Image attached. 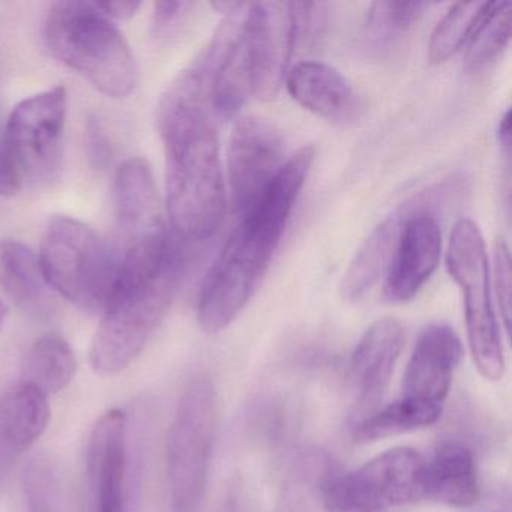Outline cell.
Segmentation results:
<instances>
[{
	"label": "cell",
	"mask_w": 512,
	"mask_h": 512,
	"mask_svg": "<svg viewBox=\"0 0 512 512\" xmlns=\"http://www.w3.org/2000/svg\"><path fill=\"white\" fill-rule=\"evenodd\" d=\"M487 2H458L437 23L428 43V61L443 64L469 41Z\"/></svg>",
	"instance_id": "25"
},
{
	"label": "cell",
	"mask_w": 512,
	"mask_h": 512,
	"mask_svg": "<svg viewBox=\"0 0 512 512\" xmlns=\"http://www.w3.org/2000/svg\"><path fill=\"white\" fill-rule=\"evenodd\" d=\"M313 160L311 146L299 149L284 161L257 202L239 215L200 290L197 316L203 331H224L250 302L280 245Z\"/></svg>",
	"instance_id": "2"
},
{
	"label": "cell",
	"mask_w": 512,
	"mask_h": 512,
	"mask_svg": "<svg viewBox=\"0 0 512 512\" xmlns=\"http://www.w3.org/2000/svg\"><path fill=\"white\" fill-rule=\"evenodd\" d=\"M65 119L64 86L26 98L11 113L0 148L22 176L23 184H44L58 175Z\"/></svg>",
	"instance_id": "9"
},
{
	"label": "cell",
	"mask_w": 512,
	"mask_h": 512,
	"mask_svg": "<svg viewBox=\"0 0 512 512\" xmlns=\"http://www.w3.org/2000/svg\"><path fill=\"white\" fill-rule=\"evenodd\" d=\"M284 83L299 106L326 121L347 124L361 115V98L346 77L331 65L299 62L287 71Z\"/></svg>",
	"instance_id": "16"
},
{
	"label": "cell",
	"mask_w": 512,
	"mask_h": 512,
	"mask_svg": "<svg viewBox=\"0 0 512 512\" xmlns=\"http://www.w3.org/2000/svg\"><path fill=\"white\" fill-rule=\"evenodd\" d=\"M127 430V415L118 409L104 413L92 430L88 475L97 512H130Z\"/></svg>",
	"instance_id": "13"
},
{
	"label": "cell",
	"mask_w": 512,
	"mask_h": 512,
	"mask_svg": "<svg viewBox=\"0 0 512 512\" xmlns=\"http://www.w3.org/2000/svg\"><path fill=\"white\" fill-rule=\"evenodd\" d=\"M493 262L494 289L499 299L500 316L508 331L511 317V257L508 245L503 239H496L494 242Z\"/></svg>",
	"instance_id": "27"
},
{
	"label": "cell",
	"mask_w": 512,
	"mask_h": 512,
	"mask_svg": "<svg viewBox=\"0 0 512 512\" xmlns=\"http://www.w3.org/2000/svg\"><path fill=\"white\" fill-rule=\"evenodd\" d=\"M442 412L443 406L439 404L419 403L401 397L365 416L356 427L353 437L359 443L377 442L386 437L430 427L439 421Z\"/></svg>",
	"instance_id": "23"
},
{
	"label": "cell",
	"mask_w": 512,
	"mask_h": 512,
	"mask_svg": "<svg viewBox=\"0 0 512 512\" xmlns=\"http://www.w3.org/2000/svg\"><path fill=\"white\" fill-rule=\"evenodd\" d=\"M193 7L191 2H157L152 17L155 37L169 38L175 34Z\"/></svg>",
	"instance_id": "28"
},
{
	"label": "cell",
	"mask_w": 512,
	"mask_h": 512,
	"mask_svg": "<svg viewBox=\"0 0 512 512\" xmlns=\"http://www.w3.org/2000/svg\"><path fill=\"white\" fill-rule=\"evenodd\" d=\"M479 497L478 473L472 451L458 442L443 443L427 464L425 499L467 508Z\"/></svg>",
	"instance_id": "20"
},
{
	"label": "cell",
	"mask_w": 512,
	"mask_h": 512,
	"mask_svg": "<svg viewBox=\"0 0 512 512\" xmlns=\"http://www.w3.org/2000/svg\"><path fill=\"white\" fill-rule=\"evenodd\" d=\"M113 205L125 245L163 229L154 172L145 158H131L119 167Z\"/></svg>",
	"instance_id": "17"
},
{
	"label": "cell",
	"mask_w": 512,
	"mask_h": 512,
	"mask_svg": "<svg viewBox=\"0 0 512 512\" xmlns=\"http://www.w3.org/2000/svg\"><path fill=\"white\" fill-rule=\"evenodd\" d=\"M422 2H376L367 14V38L376 47L391 46L400 40L424 14Z\"/></svg>",
	"instance_id": "26"
},
{
	"label": "cell",
	"mask_w": 512,
	"mask_h": 512,
	"mask_svg": "<svg viewBox=\"0 0 512 512\" xmlns=\"http://www.w3.org/2000/svg\"><path fill=\"white\" fill-rule=\"evenodd\" d=\"M463 355V344L454 329L442 323L427 326L407 362L401 397L443 406Z\"/></svg>",
	"instance_id": "14"
},
{
	"label": "cell",
	"mask_w": 512,
	"mask_h": 512,
	"mask_svg": "<svg viewBox=\"0 0 512 512\" xmlns=\"http://www.w3.org/2000/svg\"><path fill=\"white\" fill-rule=\"evenodd\" d=\"M283 137L262 118L239 119L230 136L227 175L233 208L247 212L283 167Z\"/></svg>",
	"instance_id": "12"
},
{
	"label": "cell",
	"mask_w": 512,
	"mask_h": 512,
	"mask_svg": "<svg viewBox=\"0 0 512 512\" xmlns=\"http://www.w3.org/2000/svg\"><path fill=\"white\" fill-rule=\"evenodd\" d=\"M452 185L431 188L406 203V218L389 260L383 289L389 302L398 304L415 298L436 271L442 251V232L433 206L445 202Z\"/></svg>",
	"instance_id": "11"
},
{
	"label": "cell",
	"mask_w": 512,
	"mask_h": 512,
	"mask_svg": "<svg viewBox=\"0 0 512 512\" xmlns=\"http://www.w3.org/2000/svg\"><path fill=\"white\" fill-rule=\"evenodd\" d=\"M0 287L25 313L47 316L52 311L53 298L40 259L16 239L0 242Z\"/></svg>",
	"instance_id": "19"
},
{
	"label": "cell",
	"mask_w": 512,
	"mask_h": 512,
	"mask_svg": "<svg viewBox=\"0 0 512 512\" xmlns=\"http://www.w3.org/2000/svg\"><path fill=\"white\" fill-rule=\"evenodd\" d=\"M446 266L463 293L467 340L479 374L487 380L502 379L505 356L491 298L487 250L478 224L457 221L449 236Z\"/></svg>",
	"instance_id": "7"
},
{
	"label": "cell",
	"mask_w": 512,
	"mask_h": 512,
	"mask_svg": "<svg viewBox=\"0 0 512 512\" xmlns=\"http://www.w3.org/2000/svg\"><path fill=\"white\" fill-rule=\"evenodd\" d=\"M185 268L184 248L166 227L125 245L89 352L95 373L116 376L136 361L169 311Z\"/></svg>",
	"instance_id": "3"
},
{
	"label": "cell",
	"mask_w": 512,
	"mask_h": 512,
	"mask_svg": "<svg viewBox=\"0 0 512 512\" xmlns=\"http://www.w3.org/2000/svg\"><path fill=\"white\" fill-rule=\"evenodd\" d=\"M50 55L107 97L122 100L137 86L139 71L130 44L95 2H58L43 26Z\"/></svg>",
	"instance_id": "4"
},
{
	"label": "cell",
	"mask_w": 512,
	"mask_h": 512,
	"mask_svg": "<svg viewBox=\"0 0 512 512\" xmlns=\"http://www.w3.org/2000/svg\"><path fill=\"white\" fill-rule=\"evenodd\" d=\"M512 5L509 2H487L478 25L467 41V70H487L499 59L511 38Z\"/></svg>",
	"instance_id": "24"
},
{
	"label": "cell",
	"mask_w": 512,
	"mask_h": 512,
	"mask_svg": "<svg viewBox=\"0 0 512 512\" xmlns=\"http://www.w3.org/2000/svg\"><path fill=\"white\" fill-rule=\"evenodd\" d=\"M50 289L85 311H103L118 272V251L76 218L50 220L38 256Z\"/></svg>",
	"instance_id": "5"
},
{
	"label": "cell",
	"mask_w": 512,
	"mask_h": 512,
	"mask_svg": "<svg viewBox=\"0 0 512 512\" xmlns=\"http://www.w3.org/2000/svg\"><path fill=\"white\" fill-rule=\"evenodd\" d=\"M427 464L416 449H389L329 481L325 506L331 512H379L425 499Z\"/></svg>",
	"instance_id": "8"
},
{
	"label": "cell",
	"mask_w": 512,
	"mask_h": 512,
	"mask_svg": "<svg viewBox=\"0 0 512 512\" xmlns=\"http://www.w3.org/2000/svg\"><path fill=\"white\" fill-rule=\"evenodd\" d=\"M77 361L70 344L56 334L34 341L22 365V382L50 394L64 391L76 376Z\"/></svg>",
	"instance_id": "22"
},
{
	"label": "cell",
	"mask_w": 512,
	"mask_h": 512,
	"mask_svg": "<svg viewBox=\"0 0 512 512\" xmlns=\"http://www.w3.org/2000/svg\"><path fill=\"white\" fill-rule=\"evenodd\" d=\"M22 176L17 172L10 158L5 154L4 149L0 148V196H16L23 188Z\"/></svg>",
	"instance_id": "30"
},
{
	"label": "cell",
	"mask_w": 512,
	"mask_h": 512,
	"mask_svg": "<svg viewBox=\"0 0 512 512\" xmlns=\"http://www.w3.org/2000/svg\"><path fill=\"white\" fill-rule=\"evenodd\" d=\"M497 139H499L500 145L509 151L511 148V112L506 110L505 115L502 116L499 122V128H497Z\"/></svg>",
	"instance_id": "32"
},
{
	"label": "cell",
	"mask_w": 512,
	"mask_h": 512,
	"mask_svg": "<svg viewBox=\"0 0 512 512\" xmlns=\"http://www.w3.org/2000/svg\"><path fill=\"white\" fill-rule=\"evenodd\" d=\"M104 16L110 20H127L139 11L140 2H95Z\"/></svg>",
	"instance_id": "31"
},
{
	"label": "cell",
	"mask_w": 512,
	"mask_h": 512,
	"mask_svg": "<svg viewBox=\"0 0 512 512\" xmlns=\"http://www.w3.org/2000/svg\"><path fill=\"white\" fill-rule=\"evenodd\" d=\"M202 61L169 86L157 110L166 152V206L179 239L214 236L226 214V185Z\"/></svg>",
	"instance_id": "1"
},
{
	"label": "cell",
	"mask_w": 512,
	"mask_h": 512,
	"mask_svg": "<svg viewBox=\"0 0 512 512\" xmlns=\"http://www.w3.org/2000/svg\"><path fill=\"white\" fill-rule=\"evenodd\" d=\"M49 421V397L29 383L0 397V473L43 436Z\"/></svg>",
	"instance_id": "18"
},
{
	"label": "cell",
	"mask_w": 512,
	"mask_h": 512,
	"mask_svg": "<svg viewBox=\"0 0 512 512\" xmlns=\"http://www.w3.org/2000/svg\"><path fill=\"white\" fill-rule=\"evenodd\" d=\"M8 308L7 305L4 304V301L0 299V329L4 326L5 319H7Z\"/></svg>",
	"instance_id": "33"
},
{
	"label": "cell",
	"mask_w": 512,
	"mask_h": 512,
	"mask_svg": "<svg viewBox=\"0 0 512 512\" xmlns=\"http://www.w3.org/2000/svg\"><path fill=\"white\" fill-rule=\"evenodd\" d=\"M86 152L94 169L104 170L112 163V145L97 118L91 116L86 122Z\"/></svg>",
	"instance_id": "29"
},
{
	"label": "cell",
	"mask_w": 512,
	"mask_h": 512,
	"mask_svg": "<svg viewBox=\"0 0 512 512\" xmlns=\"http://www.w3.org/2000/svg\"><path fill=\"white\" fill-rule=\"evenodd\" d=\"M208 74L209 101L221 118H232L256 95L259 80L251 4H233L211 46L200 58Z\"/></svg>",
	"instance_id": "10"
},
{
	"label": "cell",
	"mask_w": 512,
	"mask_h": 512,
	"mask_svg": "<svg viewBox=\"0 0 512 512\" xmlns=\"http://www.w3.org/2000/svg\"><path fill=\"white\" fill-rule=\"evenodd\" d=\"M403 344V326L392 317L377 320L362 335L349 368L359 409L370 413L377 409L391 382Z\"/></svg>",
	"instance_id": "15"
},
{
	"label": "cell",
	"mask_w": 512,
	"mask_h": 512,
	"mask_svg": "<svg viewBox=\"0 0 512 512\" xmlns=\"http://www.w3.org/2000/svg\"><path fill=\"white\" fill-rule=\"evenodd\" d=\"M218 425V398L208 377L182 394L167 437V476L173 512H199L208 484Z\"/></svg>",
	"instance_id": "6"
},
{
	"label": "cell",
	"mask_w": 512,
	"mask_h": 512,
	"mask_svg": "<svg viewBox=\"0 0 512 512\" xmlns=\"http://www.w3.org/2000/svg\"><path fill=\"white\" fill-rule=\"evenodd\" d=\"M406 214L407 206L404 203L394 214L388 215L382 223L377 224L362 242L341 281L340 292L343 299L349 302L359 301L377 283L383 269L388 268Z\"/></svg>",
	"instance_id": "21"
}]
</instances>
